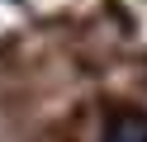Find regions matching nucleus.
<instances>
[{
    "instance_id": "nucleus-1",
    "label": "nucleus",
    "mask_w": 147,
    "mask_h": 142,
    "mask_svg": "<svg viewBox=\"0 0 147 142\" xmlns=\"http://www.w3.org/2000/svg\"><path fill=\"white\" fill-rule=\"evenodd\" d=\"M105 142H147V118L142 114H119V118L109 123Z\"/></svg>"
}]
</instances>
